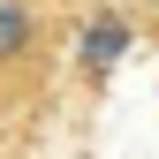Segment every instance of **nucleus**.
<instances>
[{"mask_svg": "<svg viewBox=\"0 0 159 159\" xmlns=\"http://www.w3.org/2000/svg\"><path fill=\"white\" fill-rule=\"evenodd\" d=\"M61 61V0H0V98H38Z\"/></svg>", "mask_w": 159, "mask_h": 159, "instance_id": "f257e3e1", "label": "nucleus"}, {"mask_svg": "<svg viewBox=\"0 0 159 159\" xmlns=\"http://www.w3.org/2000/svg\"><path fill=\"white\" fill-rule=\"evenodd\" d=\"M136 8H152V15H159V0H136Z\"/></svg>", "mask_w": 159, "mask_h": 159, "instance_id": "f03ea898", "label": "nucleus"}, {"mask_svg": "<svg viewBox=\"0 0 159 159\" xmlns=\"http://www.w3.org/2000/svg\"><path fill=\"white\" fill-rule=\"evenodd\" d=\"M8 106H15V98H0V114H8Z\"/></svg>", "mask_w": 159, "mask_h": 159, "instance_id": "7ed1b4c3", "label": "nucleus"}]
</instances>
